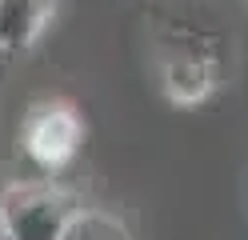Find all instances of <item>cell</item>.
I'll return each mask as SVG.
<instances>
[{"label":"cell","instance_id":"3957f363","mask_svg":"<svg viewBox=\"0 0 248 240\" xmlns=\"http://www.w3.org/2000/svg\"><path fill=\"white\" fill-rule=\"evenodd\" d=\"M220 84V64L204 40L180 36L160 48V88L172 104H204Z\"/></svg>","mask_w":248,"mask_h":240},{"label":"cell","instance_id":"277c9868","mask_svg":"<svg viewBox=\"0 0 248 240\" xmlns=\"http://www.w3.org/2000/svg\"><path fill=\"white\" fill-rule=\"evenodd\" d=\"M56 0H0V56H20L36 48L52 24Z\"/></svg>","mask_w":248,"mask_h":240},{"label":"cell","instance_id":"6da1fadb","mask_svg":"<svg viewBox=\"0 0 248 240\" xmlns=\"http://www.w3.org/2000/svg\"><path fill=\"white\" fill-rule=\"evenodd\" d=\"M80 196L56 180H16L0 192V240H64Z\"/></svg>","mask_w":248,"mask_h":240},{"label":"cell","instance_id":"5b68a950","mask_svg":"<svg viewBox=\"0 0 248 240\" xmlns=\"http://www.w3.org/2000/svg\"><path fill=\"white\" fill-rule=\"evenodd\" d=\"M64 240H136V236H132V228L116 212H104V208H80L76 220L68 224Z\"/></svg>","mask_w":248,"mask_h":240},{"label":"cell","instance_id":"7a4b0ae2","mask_svg":"<svg viewBox=\"0 0 248 240\" xmlns=\"http://www.w3.org/2000/svg\"><path fill=\"white\" fill-rule=\"evenodd\" d=\"M84 144V120L68 100H36L20 120V152L44 176L64 172Z\"/></svg>","mask_w":248,"mask_h":240}]
</instances>
